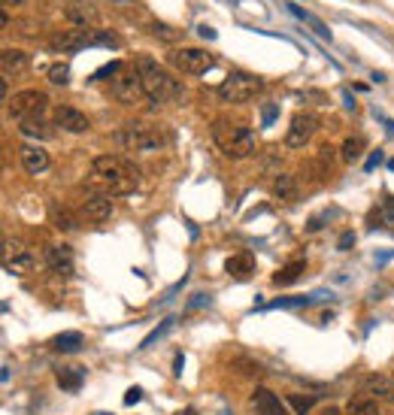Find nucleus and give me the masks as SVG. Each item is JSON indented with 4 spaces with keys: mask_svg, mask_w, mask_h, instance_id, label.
<instances>
[{
    "mask_svg": "<svg viewBox=\"0 0 394 415\" xmlns=\"http://www.w3.org/2000/svg\"><path fill=\"white\" fill-rule=\"evenodd\" d=\"M379 406H376L373 397H352L349 403V415H376Z\"/></svg>",
    "mask_w": 394,
    "mask_h": 415,
    "instance_id": "28",
    "label": "nucleus"
},
{
    "mask_svg": "<svg viewBox=\"0 0 394 415\" xmlns=\"http://www.w3.org/2000/svg\"><path fill=\"white\" fill-rule=\"evenodd\" d=\"M49 106V97L43 94V91H19L15 97H10V112L15 115L19 121L24 119H37V115H43V110Z\"/></svg>",
    "mask_w": 394,
    "mask_h": 415,
    "instance_id": "7",
    "label": "nucleus"
},
{
    "mask_svg": "<svg viewBox=\"0 0 394 415\" xmlns=\"http://www.w3.org/2000/svg\"><path fill=\"white\" fill-rule=\"evenodd\" d=\"M261 91H264V79L261 76L233 70V73L224 76L222 85L215 88V94H219V101H224V103H249V101H255Z\"/></svg>",
    "mask_w": 394,
    "mask_h": 415,
    "instance_id": "5",
    "label": "nucleus"
},
{
    "mask_svg": "<svg viewBox=\"0 0 394 415\" xmlns=\"http://www.w3.org/2000/svg\"><path fill=\"white\" fill-rule=\"evenodd\" d=\"M55 352H61V355H76V352H82V334H79V330H67V334H58V337H55Z\"/></svg>",
    "mask_w": 394,
    "mask_h": 415,
    "instance_id": "23",
    "label": "nucleus"
},
{
    "mask_svg": "<svg viewBox=\"0 0 394 415\" xmlns=\"http://www.w3.org/2000/svg\"><path fill=\"white\" fill-rule=\"evenodd\" d=\"M82 210H85V215L91 221H106L113 215V197L106 194H88L85 203H82Z\"/></svg>",
    "mask_w": 394,
    "mask_h": 415,
    "instance_id": "17",
    "label": "nucleus"
},
{
    "mask_svg": "<svg viewBox=\"0 0 394 415\" xmlns=\"http://www.w3.org/2000/svg\"><path fill=\"white\" fill-rule=\"evenodd\" d=\"M152 34H155V37H161V40H170V43H173L176 37H179L176 31L167 28V24H152Z\"/></svg>",
    "mask_w": 394,
    "mask_h": 415,
    "instance_id": "38",
    "label": "nucleus"
},
{
    "mask_svg": "<svg viewBox=\"0 0 394 415\" xmlns=\"http://www.w3.org/2000/svg\"><path fill=\"white\" fill-rule=\"evenodd\" d=\"M361 394L364 397H373V400L391 403L394 400V379L382 376V373H370V376L361 379Z\"/></svg>",
    "mask_w": 394,
    "mask_h": 415,
    "instance_id": "12",
    "label": "nucleus"
},
{
    "mask_svg": "<svg viewBox=\"0 0 394 415\" xmlns=\"http://www.w3.org/2000/svg\"><path fill=\"white\" fill-rule=\"evenodd\" d=\"M85 46H91V31H64V34L52 37L55 52H79Z\"/></svg>",
    "mask_w": 394,
    "mask_h": 415,
    "instance_id": "16",
    "label": "nucleus"
},
{
    "mask_svg": "<svg viewBox=\"0 0 394 415\" xmlns=\"http://www.w3.org/2000/svg\"><path fill=\"white\" fill-rule=\"evenodd\" d=\"M361 149H364V139L349 137L346 143H343V161H346V164H355L358 158H361Z\"/></svg>",
    "mask_w": 394,
    "mask_h": 415,
    "instance_id": "30",
    "label": "nucleus"
},
{
    "mask_svg": "<svg viewBox=\"0 0 394 415\" xmlns=\"http://www.w3.org/2000/svg\"><path fill=\"white\" fill-rule=\"evenodd\" d=\"M379 164H382V149H376V152H373L370 158H367V164H364V170H367V173H373L376 167H379Z\"/></svg>",
    "mask_w": 394,
    "mask_h": 415,
    "instance_id": "40",
    "label": "nucleus"
},
{
    "mask_svg": "<svg viewBox=\"0 0 394 415\" xmlns=\"http://www.w3.org/2000/svg\"><path fill=\"white\" fill-rule=\"evenodd\" d=\"M24 0H3V6H22Z\"/></svg>",
    "mask_w": 394,
    "mask_h": 415,
    "instance_id": "47",
    "label": "nucleus"
},
{
    "mask_svg": "<svg viewBox=\"0 0 394 415\" xmlns=\"http://www.w3.org/2000/svg\"><path fill=\"white\" fill-rule=\"evenodd\" d=\"M322 228H325V215H315V219H309V225H306L309 234H315V230H322Z\"/></svg>",
    "mask_w": 394,
    "mask_h": 415,
    "instance_id": "41",
    "label": "nucleus"
},
{
    "mask_svg": "<svg viewBox=\"0 0 394 415\" xmlns=\"http://www.w3.org/2000/svg\"><path fill=\"white\" fill-rule=\"evenodd\" d=\"M385 210H388V219H394V201L391 197H385Z\"/></svg>",
    "mask_w": 394,
    "mask_h": 415,
    "instance_id": "46",
    "label": "nucleus"
},
{
    "mask_svg": "<svg viewBox=\"0 0 394 415\" xmlns=\"http://www.w3.org/2000/svg\"><path fill=\"white\" fill-rule=\"evenodd\" d=\"M170 64L179 73H188V76H200V73H206L209 67H215V55L213 52H204V49H173L170 52Z\"/></svg>",
    "mask_w": 394,
    "mask_h": 415,
    "instance_id": "6",
    "label": "nucleus"
},
{
    "mask_svg": "<svg viewBox=\"0 0 394 415\" xmlns=\"http://www.w3.org/2000/svg\"><path fill=\"white\" fill-rule=\"evenodd\" d=\"M95 176H97V182H104L113 194H128V191L137 188L140 170L119 155H100V158H95Z\"/></svg>",
    "mask_w": 394,
    "mask_h": 415,
    "instance_id": "2",
    "label": "nucleus"
},
{
    "mask_svg": "<svg viewBox=\"0 0 394 415\" xmlns=\"http://www.w3.org/2000/svg\"><path fill=\"white\" fill-rule=\"evenodd\" d=\"M273 191H276V197H285V201H295L297 197V182L291 173H279L273 182Z\"/></svg>",
    "mask_w": 394,
    "mask_h": 415,
    "instance_id": "26",
    "label": "nucleus"
},
{
    "mask_svg": "<svg viewBox=\"0 0 394 415\" xmlns=\"http://www.w3.org/2000/svg\"><path fill=\"white\" fill-rule=\"evenodd\" d=\"M140 400H142V388L140 385L128 388V394H124V406H133V403H140Z\"/></svg>",
    "mask_w": 394,
    "mask_h": 415,
    "instance_id": "39",
    "label": "nucleus"
},
{
    "mask_svg": "<svg viewBox=\"0 0 394 415\" xmlns=\"http://www.w3.org/2000/svg\"><path fill=\"white\" fill-rule=\"evenodd\" d=\"M249 403H252V409L258 415H291V406L282 400L276 391H270V388H255L252 397H249Z\"/></svg>",
    "mask_w": 394,
    "mask_h": 415,
    "instance_id": "11",
    "label": "nucleus"
},
{
    "mask_svg": "<svg viewBox=\"0 0 394 415\" xmlns=\"http://www.w3.org/2000/svg\"><path fill=\"white\" fill-rule=\"evenodd\" d=\"M322 415H343V409H340V406H325Z\"/></svg>",
    "mask_w": 394,
    "mask_h": 415,
    "instance_id": "45",
    "label": "nucleus"
},
{
    "mask_svg": "<svg viewBox=\"0 0 394 415\" xmlns=\"http://www.w3.org/2000/svg\"><path fill=\"white\" fill-rule=\"evenodd\" d=\"M22 167L31 173V176H40V173L49 170V152L40 143H24L22 146Z\"/></svg>",
    "mask_w": 394,
    "mask_h": 415,
    "instance_id": "15",
    "label": "nucleus"
},
{
    "mask_svg": "<svg viewBox=\"0 0 394 415\" xmlns=\"http://www.w3.org/2000/svg\"><path fill=\"white\" fill-rule=\"evenodd\" d=\"M19 130L24 137H33V139H49V137H52V128L43 121V115H37V119H24L19 124Z\"/></svg>",
    "mask_w": 394,
    "mask_h": 415,
    "instance_id": "25",
    "label": "nucleus"
},
{
    "mask_svg": "<svg viewBox=\"0 0 394 415\" xmlns=\"http://www.w3.org/2000/svg\"><path fill=\"white\" fill-rule=\"evenodd\" d=\"M6 267H10V273H24L33 267V255H15V258L6 261Z\"/></svg>",
    "mask_w": 394,
    "mask_h": 415,
    "instance_id": "32",
    "label": "nucleus"
},
{
    "mask_svg": "<svg viewBox=\"0 0 394 415\" xmlns=\"http://www.w3.org/2000/svg\"><path fill=\"white\" fill-rule=\"evenodd\" d=\"M328 297V291H315L313 297H279V300H273V303H267V310H297V306H313L318 300H325Z\"/></svg>",
    "mask_w": 394,
    "mask_h": 415,
    "instance_id": "20",
    "label": "nucleus"
},
{
    "mask_svg": "<svg viewBox=\"0 0 394 415\" xmlns=\"http://www.w3.org/2000/svg\"><path fill=\"white\" fill-rule=\"evenodd\" d=\"M113 3H137V0H113Z\"/></svg>",
    "mask_w": 394,
    "mask_h": 415,
    "instance_id": "48",
    "label": "nucleus"
},
{
    "mask_svg": "<svg viewBox=\"0 0 394 415\" xmlns=\"http://www.w3.org/2000/svg\"><path fill=\"white\" fill-rule=\"evenodd\" d=\"M119 73H122V64L113 61V64H106V67H100L95 73V79H110V76H119Z\"/></svg>",
    "mask_w": 394,
    "mask_h": 415,
    "instance_id": "35",
    "label": "nucleus"
},
{
    "mask_svg": "<svg viewBox=\"0 0 394 415\" xmlns=\"http://www.w3.org/2000/svg\"><path fill=\"white\" fill-rule=\"evenodd\" d=\"M173 325H176V319H173V315H167V319L161 321V325H158V328L152 330V334H149L146 339H142V343H140V348H152V346L158 343V339H164L167 334H170V330H173Z\"/></svg>",
    "mask_w": 394,
    "mask_h": 415,
    "instance_id": "27",
    "label": "nucleus"
},
{
    "mask_svg": "<svg viewBox=\"0 0 394 415\" xmlns=\"http://www.w3.org/2000/svg\"><path fill=\"white\" fill-rule=\"evenodd\" d=\"M182 364H186V355H176V361H173V376H182Z\"/></svg>",
    "mask_w": 394,
    "mask_h": 415,
    "instance_id": "42",
    "label": "nucleus"
},
{
    "mask_svg": "<svg viewBox=\"0 0 394 415\" xmlns=\"http://www.w3.org/2000/svg\"><path fill=\"white\" fill-rule=\"evenodd\" d=\"M113 94L119 97V101L124 106H133V103H140L142 97H146V88H142V76H140V70L133 67V70H122L119 76L113 79Z\"/></svg>",
    "mask_w": 394,
    "mask_h": 415,
    "instance_id": "8",
    "label": "nucleus"
},
{
    "mask_svg": "<svg viewBox=\"0 0 394 415\" xmlns=\"http://www.w3.org/2000/svg\"><path fill=\"white\" fill-rule=\"evenodd\" d=\"M213 137H215V146L222 149V155H224V158H231V161H243V158L255 155V149H258L255 130L243 128V124L215 121Z\"/></svg>",
    "mask_w": 394,
    "mask_h": 415,
    "instance_id": "3",
    "label": "nucleus"
},
{
    "mask_svg": "<svg viewBox=\"0 0 394 415\" xmlns=\"http://www.w3.org/2000/svg\"><path fill=\"white\" fill-rule=\"evenodd\" d=\"M343 101H346V110H355V101H352V91H343Z\"/></svg>",
    "mask_w": 394,
    "mask_h": 415,
    "instance_id": "44",
    "label": "nucleus"
},
{
    "mask_svg": "<svg viewBox=\"0 0 394 415\" xmlns=\"http://www.w3.org/2000/svg\"><path fill=\"white\" fill-rule=\"evenodd\" d=\"M209 303H213V297H209V294H204V291H200L197 297H191V300H188V306H186V310L191 312V310H200V306H209Z\"/></svg>",
    "mask_w": 394,
    "mask_h": 415,
    "instance_id": "37",
    "label": "nucleus"
},
{
    "mask_svg": "<svg viewBox=\"0 0 394 415\" xmlns=\"http://www.w3.org/2000/svg\"><path fill=\"white\" fill-rule=\"evenodd\" d=\"M82 382H85V370L82 367H61L58 370V385H61L64 391H79Z\"/></svg>",
    "mask_w": 394,
    "mask_h": 415,
    "instance_id": "21",
    "label": "nucleus"
},
{
    "mask_svg": "<svg viewBox=\"0 0 394 415\" xmlns=\"http://www.w3.org/2000/svg\"><path fill=\"white\" fill-rule=\"evenodd\" d=\"M285 403L291 406V412H295V415H309V412H313V397L288 394V397H285Z\"/></svg>",
    "mask_w": 394,
    "mask_h": 415,
    "instance_id": "29",
    "label": "nucleus"
},
{
    "mask_svg": "<svg viewBox=\"0 0 394 415\" xmlns=\"http://www.w3.org/2000/svg\"><path fill=\"white\" fill-rule=\"evenodd\" d=\"M49 82L67 85V82H70V67H67V64H52V67H49Z\"/></svg>",
    "mask_w": 394,
    "mask_h": 415,
    "instance_id": "31",
    "label": "nucleus"
},
{
    "mask_svg": "<svg viewBox=\"0 0 394 415\" xmlns=\"http://www.w3.org/2000/svg\"><path fill=\"white\" fill-rule=\"evenodd\" d=\"M0 64H3L6 76H13V73H22L28 67L31 58H28V52H22V49H3V52H0Z\"/></svg>",
    "mask_w": 394,
    "mask_h": 415,
    "instance_id": "19",
    "label": "nucleus"
},
{
    "mask_svg": "<svg viewBox=\"0 0 394 415\" xmlns=\"http://www.w3.org/2000/svg\"><path fill=\"white\" fill-rule=\"evenodd\" d=\"M285 6H288V12H291V15H295V19H300V22H306V24H309V28H313V31H315V34H318V37H322V40H331V31H328V28H325V24H322V22H318V19H315V15H313V12H306V10H300V6H297V3H291V0H288V3H285Z\"/></svg>",
    "mask_w": 394,
    "mask_h": 415,
    "instance_id": "22",
    "label": "nucleus"
},
{
    "mask_svg": "<svg viewBox=\"0 0 394 415\" xmlns=\"http://www.w3.org/2000/svg\"><path fill=\"white\" fill-rule=\"evenodd\" d=\"M224 270H228L231 279L246 282V279H252V273H255V258L249 252H240V255H233V258H228Z\"/></svg>",
    "mask_w": 394,
    "mask_h": 415,
    "instance_id": "18",
    "label": "nucleus"
},
{
    "mask_svg": "<svg viewBox=\"0 0 394 415\" xmlns=\"http://www.w3.org/2000/svg\"><path fill=\"white\" fill-rule=\"evenodd\" d=\"M55 225L61 228V230H67V234L79 228V225H76V219H73V215L67 212V210H55Z\"/></svg>",
    "mask_w": 394,
    "mask_h": 415,
    "instance_id": "33",
    "label": "nucleus"
},
{
    "mask_svg": "<svg viewBox=\"0 0 394 415\" xmlns=\"http://www.w3.org/2000/svg\"><path fill=\"white\" fill-rule=\"evenodd\" d=\"M304 270H306V261H291V264H285L279 273H273V285H291V282H297L300 276H304Z\"/></svg>",
    "mask_w": 394,
    "mask_h": 415,
    "instance_id": "24",
    "label": "nucleus"
},
{
    "mask_svg": "<svg viewBox=\"0 0 394 415\" xmlns=\"http://www.w3.org/2000/svg\"><path fill=\"white\" fill-rule=\"evenodd\" d=\"M64 19L70 22L76 31H95V24L100 22V15L95 10V3H88V0H67Z\"/></svg>",
    "mask_w": 394,
    "mask_h": 415,
    "instance_id": "10",
    "label": "nucleus"
},
{
    "mask_svg": "<svg viewBox=\"0 0 394 415\" xmlns=\"http://www.w3.org/2000/svg\"><path fill=\"white\" fill-rule=\"evenodd\" d=\"M318 130V119L313 112H297L295 119H291L288 124V134H285V146L288 149H304L309 139H313V134Z\"/></svg>",
    "mask_w": 394,
    "mask_h": 415,
    "instance_id": "9",
    "label": "nucleus"
},
{
    "mask_svg": "<svg viewBox=\"0 0 394 415\" xmlns=\"http://www.w3.org/2000/svg\"><path fill=\"white\" fill-rule=\"evenodd\" d=\"M388 170H391V173H394V158H391V161H388Z\"/></svg>",
    "mask_w": 394,
    "mask_h": 415,
    "instance_id": "50",
    "label": "nucleus"
},
{
    "mask_svg": "<svg viewBox=\"0 0 394 415\" xmlns=\"http://www.w3.org/2000/svg\"><path fill=\"white\" fill-rule=\"evenodd\" d=\"M276 115H279V106H276V103H264V110H261V124H264V128H270V124L276 121Z\"/></svg>",
    "mask_w": 394,
    "mask_h": 415,
    "instance_id": "34",
    "label": "nucleus"
},
{
    "mask_svg": "<svg viewBox=\"0 0 394 415\" xmlns=\"http://www.w3.org/2000/svg\"><path fill=\"white\" fill-rule=\"evenodd\" d=\"M55 124L61 130H67V134H85V130L91 128L88 115L79 112V110H73V106H58V110H55Z\"/></svg>",
    "mask_w": 394,
    "mask_h": 415,
    "instance_id": "13",
    "label": "nucleus"
},
{
    "mask_svg": "<svg viewBox=\"0 0 394 415\" xmlns=\"http://www.w3.org/2000/svg\"><path fill=\"white\" fill-rule=\"evenodd\" d=\"M200 37H206V40H215V31L209 28V24H200Z\"/></svg>",
    "mask_w": 394,
    "mask_h": 415,
    "instance_id": "43",
    "label": "nucleus"
},
{
    "mask_svg": "<svg viewBox=\"0 0 394 415\" xmlns=\"http://www.w3.org/2000/svg\"><path fill=\"white\" fill-rule=\"evenodd\" d=\"M182 415H197V412H195V409H186V412H182Z\"/></svg>",
    "mask_w": 394,
    "mask_h": 415,
    "instance_id": "49",
    "label": "nucleus"
},
{
    "mask_svg": "<svg viewBox=\"0 0 394 415\" xmlns=\"http://www.w3.org/2000/svg\"><path fill=\"white\" fill-rule=\"evenodd\" d=\"M113 143L122 149H137V152H158V149H164L167 137L149 121H128L122 130L113 134Z\"/></svg>",
    "mask_w": 394,
    "mask_h": 415,
    "instance_id": "4",
    "label": "nucleus"
},
{
    "mask_svg": "<svg viewBox=\"0 0 394 415\" xmlns=\"http://www.w3.org/2000/svg\"><path fill=\"white\" fill-rule=\"evenodd\" d=\"M137 70L142 76V88H146V97L155 103H173L182 97V85L176 82V76H170L155 58L142 55L137 58Z\"/></svg>",
    "mask_w": 394,
    "mask_h": 415,
    "instance_id": "1",
    "label": "nucleus"
},
{
    "mask_svg": "<svg viewBox=\"0 0 394 415\" xmlns=\"http://www.w3.org/2000/svg\"><path fill=\"white\" fill-rule=\"evenodd\" d=\"M352 246H355V230H343L340 239H337V248L340 252H349Z\"/></svg>",
    "mask_w": 394,
    "mask_h": 415,
    "instance_id": "36",
    "label": "nucleus"
},
{
    "mask_svg": "<svg viewBox=\"0 0 394 415\" xmlns=\"http://www.w3.org/2000/svg\"><path fill=\"white\" fill-rule=\"evenodd\" d=\"M46 264H49V270L58 273V276H73V248L61 246V243L46 246Z\"/></svg>",
    "mask_w": 394,
    "mask_h": 415,
    "instance_id": "14",
    "label": "nucleus"
}]
</instances>
